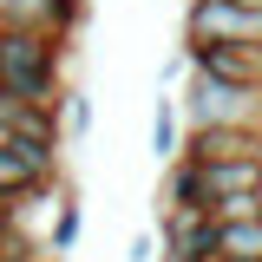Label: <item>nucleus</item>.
Here are the masks:
<instances>
[{
    "instance_id": "1",
    "label": "nucleus",
    "mask_w": 262,
    "mask_h": 262,
    "mask_svg": "<svg viewBox=\"0 0 262 262\" xmlns=\"http://www.w3.org/2000/svg\"><path fill=\"white\" fill-rule=\"evenodd\" d=\"M66 46L59 33H33V27H0V85L33 105H59L66 98Z\"/></svg>"
},
{
    "instance_id": "2",
    "label": "nucleus",
    "mask_w": 262,
    "mask_h": 262,
    "mask_svg": "<svg viewBox=\"0 0 262 262\" xmlns=\"http://www.w3.org/2000/svg\"><path fill=\"white\" fill-rule=\"evenodd\" d=\"M177 105H184V118H190V125H262V85L216 79V72H203V66L184 72Z\"/></svg>"
},
{
    "instance_id": "3",
    "label": "nucleus",
    "mask_w": 262,
    "mask_h": 262,
    "mask_svg": "<svg viewBox=\"0 0 262 262\" xmlns=\"http://www.w3.org/2000/svg\"><path fill=\"white\" fill-rule=\"evenodd\" d=\"M184 46H262V7L190 0L184 7Z\"/></svg>"
},
{
    "instance_id": "4",
    "label": "nucleus",
    "mask_w": 262,
    "mask_h": 262,
    "mask_svg": "<svg viewBox=\"0 0 262 262\" xmlns=\"http://www.w3.org/2000/svg\"><path fill=\"white\" fill-rule=\"evenodd\" d=\"M158 262H216V216L210 210H164Z\"/></svg>"
},
{
    "instance_id": "5",
    "label": "nucleus",
    "mask_w": 262,
    "mask_h": 262,
    "mask_svg": "<svg viewBox=\"0 0 262 262\" xmlns=\"http://www.w3.org/2000/svg\"><path fill=\"white\" fill-rule=\"evenodd\" d=\"M79 20H85V0H0V27H33V33L72 39Z\"/></svg>"
},
{
    "instance_id": "6",
    "label": "nucleus",
    "mask_w": 262,
    "mask_h": 262,
    "mask_svg": "<svg viewBox=\"0 0 262 262\" xmlns=\"http://www.w3.org/2000/svg\"><path fill=\"white\" fill-rule=\"evenodd\" d=\"M184 59L216 72V79H243V85H262V46H184Z\"/></svg>"
},
{
    "instance_id": "7",
    "label": "nucleus",
    "mask_w": 262,
    "mask_h": 262,
    "mask_svg": "<svg viewBox=\"0 0 262 262\" xmlns=\"http://www.w3.org/2000/svg\"><path fill=\"white\" fill-rule=\"evenodd\" d=\"M164 210H210V184H203V164L177 158L164 164V184H158V216Z\"/></svg>"
},
{
    "instance_id": "8",
    "label": "nucleus",
    "mask_w": 262,
    "mask_h": 262,
    "mask_svg": "<svg viewBox=\"0 0 262 262\" xmlns=\"http://www.w3.org/2000/svg\"><path fill=\"white\" fill-rule=\"evenodd\" d=\"M203 184H210V210H216L223 196H249L262 184V158H216V164H203Z\"/></svg>"
},
{
    "instance_id": "9",
    "label": "nucleus",
    "mask_w": 262,
    "mask_h": 262,
    "mask_svg": "<svg viewBox=\"0 0 262 262\" xmlns=\"http://www.w3.org/2000/svg\"><path fill=\"white\" fill-rule=\"evenodd\" d=\"M184 138H190V118H184V105L164 92L158 105H151V158L158 164H177L184 158Z\"/></svg>"
},
{
    "instance_id": "10",
    "label": "nucleus",
    "mask_w": 262,
    "mask_h": 262,
    "mask_svg": "<svg viewBox=\"0 0 262 262\" xmlns=\"http://www.w3.org/2000/svg\"><path fill=\"white\" fill-rule=\"evenodd\" d=\"M79 229H85V203H79L72 190H66V196H53V223H46V256H72Z\"/></svg>"
},
{
    "instance_id": "11",
    "label": "nucleus",
    "mask_w": 262,
    "mask_h": 262,
    "mask_svg": "<svg viewBox=\"0 0 262 262\" xmlns=\"http://www.w3.org/2000/svg\"><path fill=\"white\" fill-rule=\"evenodd\" d=\"M216 256L262 262V216H236V223H216Z\"/></svg>"
},
{
    "instance_id": "12",
    "label": "nucleus",
    "mask_w": 262,
    "mask_h": 262,
    "mask_svg": "<svg viewBox=\"0 0 262 262\" xmlns=\"http://www.w3.org/2000/svg\"><path fill=\"white\" fill-rule=\"evenodd\" d=\"M59 125H66V138H85V131H92V92L66 85V98H59Z\"/></svg>"
},
{
    "instance_id": "13",
    "label": "nucleus",
    "mask_w": 262,
    "mask_h": 262,
    "mask_svg": "<svg viewBox=\"0 0 262 262\" xmlns=\"http://www.w3.org/2000/svg\"><path fill=\"white\" fill-rule=\"evenodd\" d=\"M125 262H158V229H144V236H131V256Z\"/></svg>"
},
{
    "instance_id": "14",
    "label": "nucleus",
    "mask_w": 262,
    "mask_h": 262,
    "mask_svg": "<svg viewBox=\"0 0 262 262\" xmlns=\"http://www.w3.org/2000/svg\"><path fill=\"white\" fill-rule=\"evenodd\" d=\"M13 223H20V196L0 190V229H13Z\"/></svg>"
},
{
    "instance_id": "15",
    "label": "nucleus",
    "mask_w": 262,
    "mask_h": 262,
    "mask_svg": "<svg viewBox=\"0 0 262 262\" xmlns=\"http://www.w3.org/2000/svg\"><path fill=\"white\" fill-rule=\"evenodd\" d=\"M33 262H66V256H33Z\"/></svg>"
},
{
    "instance_id": "16",
    "label": "nucleus",
    "mask_w": 262,
    "mask_h": 262,
    "mask_svg": "<svg viewBox=\"0 0 262 262\" xmlns=\"http://www.w3.org/2000/svg\"><path fill=\"white\" fill-rule=\"evenodd\" d=\"M243 7H262V0H243Z\"/></svg>"
},
{
    "instance_id": "17",
    "label": "nucleus",
    "mask_w": 262,
    "mask_h": 262,
    "mask_svg": "<svg viewBox=\"0 0 262 262\" xmlns=\"http://www.w3.org/2000/svg\"><path fill=\"white\" fill-rule=\"evenodd\" d=\"M256 203H262V184H256Z\"/></svg>"
},
{
    "instance_id": "18",
    "label": "nucleus",
    "mask_w": 262,
    "mask_h": 262,
    "mask_svg": "<svg viewBox=\"0 0 262 262\" xmlns=\"http://www.w3.org/2000/svg\"><path fill=\"white\" fill-rule=\"evenodd\" d=\"M216 262H236V256H216Z\"/></svg>"
}]
</instances>
